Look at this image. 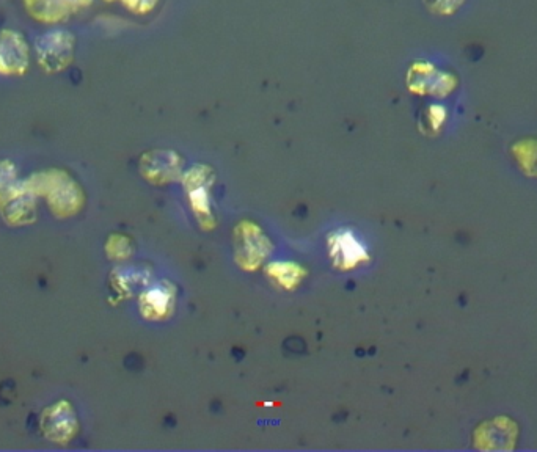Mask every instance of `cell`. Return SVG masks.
Listing matches in <instances>:
<instances>
[{
  "label": "cell",
  "instance_id": "obj_1",
  "mask_svg": "<svg viewBox=\"0 0 537 452\" xmlns=\"http://www.w3.org/2000/svg\"><path fill=\"white\" fill-rule=\"evenodd\" d=\"M35 52L44 73H62L73 63L76 37L65 29L49 30L35 41Z\"/></svg>",
  "mask_w": 537,
  "mask_h": 452
},
{
  "label": "cell",
  "instance_id": "obj_2",
  "mask_svg": "<svg viewBox=\"0 0 537 452\" xmlns=\"http://www.w3.org/2000/svg\"><path fill=\"white\" fill-rule=\"evenodd\" d=\"M30 48L26 38L16 30L0 32V76L19 77L29 71Z\"/></svg>",
  "mask_w": 537,
  "mask_h": 452
},
{
  "label": "cell",
  "instance_id": "obj_3",
  "mask_svg": "<svg viewBox=\"0 0 537 452\" xmlns=\"http://www.w3.org/2000/svg\"><path fill=\"white\" fill-rule=\"evenodd\" d=\"M92 0H24V7L30 18L43 24H60L71 15L88 7Z\"/></svg>",
  "mask_w": 537,
  "mask_h": 452
},
{
  "label": "cell",
  "instance_id": "obj_4",
  "mask_svg": "<svg viewBox=\"0 0 537 452\" xmlns=\"http://www.w3.org/2000/svg\"><path fill=\"white\" fill-rule=\"evenodd\" d=\"M465 0H424L429 10L437 15H453L457 8L464 4Z\"/></svg>",
  "mask_w": 537,
  "mask_h": 452
},
{
  "label": "cell",
  "instance_id": "obj_5",
  "mask_svg": "<svg viewBox=\"0 0 537 452\" xmlns=\"http://www.w3.org/2000/svg\"><path fill=\"white\" fill-rule=\"evenodd\" d=\"M128 10L134 11L137 15H147L156 7L158 0H121Z\"/></svg>",
  "mask_w": 537,
  "mask_h": 452
},
{
  "label": "cell",
  "instance_id": "obj_6",
  "mask_svg": "<svg viewBox=\"0 0 537 452\" xmlns=\"http://www.w3.org/2000/svg\"><path fill=\"white\" fill-rule=\"evenodd\" d=\"M106 2H114V0H106Z\"/></svg>",
  "mask_w": 537,
  "mask_h": 452
}]
</instances>
